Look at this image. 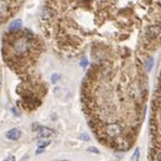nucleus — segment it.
<instances>
[{"label":"nucleus","mask_w":161,"mask_h":161,"mask_svg":"<svg viewBox=\"0 0 161 161\" xmlns=\"http://www.w3.org/2000/svg\"><path fill=\"white\" fill-rule=\"evenodd\" d=\"M157 161H161V153L158 155V158H157Z\"/></svg>","instance_id":"17"},{"label":"nucleus","mask_w":161,"mask_h":161,"mask_svg":"<svg viewBox=\"0 0 161 161\" xmlns=\"http://www.w3.org/2000/svg\"><path fill=\"white\" fill-rule=\"evenodd\" d=\"M139 157H140V150L139 148H136L134 153L132 155V161H139Z\"/></svg>","instance_id":"8"},{"label":"nucleus","mask_w":161,"mask_h":161,"mask_svg":"<svg viewBox=\"0 0 161 161\" xmlns=\"http://www.w3.org/2000/svg\"><path fill=\"white\" fill-rule=\"evenodd\" d=\"M153 58L150 57L147 60V62H146V69H147V71H150L151 68H153Z\"/></svg>","instance_id":"10"},{"label":"nucleus","mask_w":161,"mask_h":161,"mask_svg":"<svg viewBox=\"0 0 161 161\" xmlns=\"http://www.w3.org/2000/svg\"><path fill=\"white\" fill-rule=\"evenodd\" d=\"M87 64H88V61L86 60V59H83V60L81 61V66H82L83 68H85V66H87Z\"/></svg>","instance_id":"14"},{"label":"nucleus","mask_w":161,"mask_h":161,"mask_svg":"<svg viewBox=\"0 0 161 161\" xmlns=\"http://www.w3.org/2000/svg\"><path fill=\"white\" fill-rule=\"evenodd\" d=\"M50 144V140H39L38 142V147L39 148H44L47 147Z\"/></svg>","instance_id":"11"},{"label":"nucleus","mask_w":161,"mask_h":161,"mask_svg":"<svg viewBox=\"0 0 161 161\" xmlns=\"http://www.w3.org/2000/svg\"><path fill=\"white\" fill-rule=\"evenodd\" d=\"M33 131L37 133V135H36L37 138H47V137H50L53 134V131L51 128L47 127V126H41L39 124H34Z\"/></svg>","instance_id":"2"},{"label":"nucleus","mask_w":161,"mask_h":161,"mask_svg":"<svg viewBox=\"0 0 161 161\" xmlns=\"http://www.w3.org/2000/svg\"><path fill=\"white\" fill-rule=\"evenodd\" d=\"M50 17H51V12H50L49 9H44V10H43V19L47 20V19H49Z\"/></svg>","instance_id":"9"},{"label":"nucleus","mask_w":161,"mask_h":161,"mask_svg":"<svg viewBox=\"0 0 161 161\" xmlns=\"http://www.w3.org/2000/svg\"><path fill=\"white\" fill-rule=\"evenodd\" d=\"M81 138H82L83 140H89V137H88L86 134H83L82 136H81Z\"/></svg>","instance_id":"16"},{"label":"nucleus","mask_w":161,"mask_h":161,"mask_svg":"<svg viewBox=\"0 0 161 161\" xmlns=\"http://www.w3.org/2000/svg\"><path fill=\"white\" fill-rule=\"evenodd\" d=\"M8 10V5L5 0H0V15H2L3 13H6Z\"/></svg>","instance_id":"7"},{"label":"nucleus","mask_w":161,"mask_h":161,"mask_svg":"<svg viewBox=\"0 0 161 161\" xmlns=\"http://www.w3.org/2000/svg\"><path fill=\"white\" fill-rule=\"evenodd\" d=\"M122 126H120L117 123H111L106 126V133L110 137H118L122 134Z\"/></svg>","instance_id":"3"},{"label":"nucleus","mask_w":161,"mask_h":161,"mask_svg":"<svg viewBox=\"0 0 161 161\" xmlns=\"http://www.w3.org/2000/svg\"><path fill=\"white\" fill-rule=\"evenodd\" d=\"M21 135H22V132L20 131L19 128H12L7 133V137L11 140H18L21 137Z\"/></svg>","instance_id":"5"},{"label":"nucleus","mask_w":161,"mask_h":161,"mask_svg":"<svg viewBox=\"0 0 161 161\" xmlns=\"http://www.w3.org/2000/svg\"><path fill=\"white\" fill-rule=\"evenodd\" d=\"M31 47V43L27 38L25 37H20L17 40L14 41L13 44V49L14 51L17 52L18 55H24L28 51Z\"/></svg>","instance_id":"1"},{"label":"nucleus","mask_w":161,"mask_h":161,"mask_svg":"<svg viewBox=\"0 0 161 161\" xmlns=\"http://www.w3.org/2000/svg\"><path fill=\"white\" fill-rule=\"evenodd\" d=\"M3 161H15V158H14L13 156H9V157H7Z\"/></svg>","instance_id":"15"},{"label":"nucleus","mask_w":161,"mask_h":161,"mask_svg":"<svg viewBox=\"0 0 161 161\" xmlns=\"http://www.w3.org/2000/svg\"><path fill=\"white\" fill-rule=\"evenodd\" d=\"M146 35H148L150 38H157L161 35V27L160 26H149L146 30Z\"/></svg>","instance_id":"4"},{"label":"nucleus","mask_w":161,"mask_h":161,"mask_svg":"<svg viewBox=\"0 0 161 161\" xmlns=\"http://www.w3.org/2000/svg\"><path fill=\"white\" fill-rule=\"evenodd\" d=\"M59 77H60V75H58V74H53L52 75V77H51V81H52V83H56L59 79Z\"/></svg>","instance_id":"12"},{"label":"nucleus","mask_w":161,"mask_h":161,"mask_svg":"<svg viewBox=\"0 0 161 161\" xmlns=\"http://www.w3.org/2000/svg\"><path fill=\"white\" fill-rule=\"evenodd\" d=\"M21 26H22V21L19 19V20H14L13 22H11L9 28H10V31H15V30H19Z\"/></svg>","instance_id":"6"},{"label":"nucleus","mask_w":161,"mask_h":161,"mask_svg":"<svg viewBox=\"0 0 161 161\" xmlns=\"http://www.w3.org/2000/svg\"><path fill=\"white\" fill-rule=\"evenodd\" d=\"M87 150H88V151H93L94 153H99V150L97 149V148H95V147H89Z\"/></svg>","instance_id":"13"}]
</instances>
